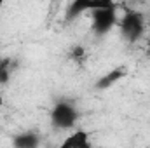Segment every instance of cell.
I'll return each mask as SVG.
<instances>
[{"label":"cell","instance_id":"cell-1","mask_svg":"<svg viewBox=\"0 0 150 148\" xmlns=\"http://www.w3.org/2000/svg\"><path fill=\"white\" fill-rule=\"evenodd\" d=\"M119 26V33L122 40H126L127 44H136L145 37L147 32V23L142 12L138 11H127L117 23Z\"/></svg>","mask_w":150,"mask_h":148},{"label":"cell","instance_id":"cell-2","mask_svg":"<svg viewBox=\"0 0 150 148\" xmlns=\"http://www.w3.org/2000/svg\"><path fill=\"white\" fill-rule=\"evenodd\" d=\"M51 125L58 131H72L80 117L79 108L75 106L72 101L61 99L58 103H54V106L51 108Z\"/></svg>","mask_w":150,"mask_h":148},{"label":"cell","instance_id":"cell-3","mask_svg":"<svg viewBox=\"0 0 150 148\" xmlns=\"http://www.w3.org/2000/svg\"><path fill=\"white\" fill-rule=\"evenodd\" d=\"M89 14H91V30L98 37H103V35L110 33L119 23L117 5L105 7V9H96Z\"/></svg>","mask_w":150,"mask_h":148},{"label":"cell","instance_id":"cell-4","mask_svg":"<svg viewBox=\"0 0 150 148\" xmlns=\"http://www.w3.org/2000/svg\"><path fill=\"white\" fill-rule=\"evenodd\" d=\"M113 5H117L115 0H72L65 11V21L70 23L86 12H93L96 9H105V7H113Z\"/></svg>","mask_w":150,"mask_h":148},{"label":"cell","instance_id":"cell-5","mask_svg":"<svg viewBox=\"0 0 150 148\" xmlns=\"http://www.w3.org/2000/svg\"><path fill=\"white\" fill-rule=\"evenodd\" d=\"M91 147V138L89 132L84 129H75L74 132H70L63 141L61 148H89Z\"/></svg>","mask_w":150,"mask_h":148},{"label":"cell","instance_id":"cell-6","mask_svg":"<svg viewBox=\"0 0 150 148\" xmlns=\"http://www.w3.org/2000/svg\"><path fill=\"white\" fill-rule=\"evenodd\" d=\"M127 75V70L124 68V66H119V68H113L110 70L108 73L101 75L98 80H96V84H94V87L96 89H100V91H105V89H110L112 85H115L119 80H122L124 77Z\"/></svg>","mask_w":150,"mask_h":148},{"label":"cell","instance_id":"cell-7","mask_svg":"<svg viewBox=\"0 0 150 148\" xmlns=\"http://www.w3.org/2000/svg\"><path fill=\"white\" fill-rule=\"evenodd\" d=\"M12 145L16 148H37L40 145V134H37L35 131H25L14 134Z\"/></svg>","mask_w":150,"mask_h":148},{"label":"cell","instance_id":"cell-8","mask_svg":"<svg viewBox=\"0 0 150 148\" xmlns=\"http://www.w3.org/2000/svg\"><path fill=\"white\" fill-rule=\"evenodd\" d=\"M11 58H2L0 56V84H7L9 78H11V70H12V65H11Z\"/></svg>","mask_w":150,"mask_h":148},{"label":"cell","instance_id":"cell-9","mask_svg":"<svg viewBox=\"0 0 150 148\" xmlns=\"http://www.w3.org/2000/svg\"><path fill=\"white\" fill-rule=\"evenodd\" d=\"M86 56V49L82 47V45H75L70 49V58L74 59V61H79V59H82Z\"/></svg>","mask_w":150,"mask_h":148},{"label":"cell","instance_id":"cell-10","mask_svg":"<svg viewBox=\"0 0 150 148\" xmlns=\"http://www.w3.org/2000/svg\"><path fill=\"white\" fill-rule=\"evenodd\" d=\"M143 38H145V54L150 58V33L147 35V37H143Z\"/></svg>","mask_w":150,"mask_h":148},{"label":"cell","instance_id":"cell-11","mask_svg":"<svg viewBox=\"0 0 150 148\" xmlns=\"http://www.w3.org/2000/svg\"><path fill=\"white\" fill-rule=\"evenodd\" d=\"M7 2H9V0H0V7H2L4 4H7Z\"/></svg>","mask_w":150,"mask_h":148},{"label":"cell","instance_id":"cell-12","mask_svg":"<svg viewBox=\"0 0 150 148\" xmlns=\"http://www.w3.org/2000/svg\"><path fill=\"white\" fill-rule=\"evenodd\" d=\"M2 103H4V99H2V94H0V106H2Z\"/></svg>","mask_w":150,"mask_h":148}]
</instances>
